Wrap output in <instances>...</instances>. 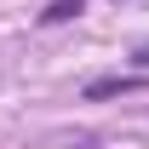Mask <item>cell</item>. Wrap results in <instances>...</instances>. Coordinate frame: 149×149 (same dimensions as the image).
<instances>
[{
    "label": "cell",
    "mask_w": 149,
    "mask_h": 149,
    "mask_svg": "<svg viewBox=\"0 0 149 149\" xmlns=\"http://www.w3.org/2000/svg\"><path fill=\"white\" fill-rule=\"evenodd\" d=\"M86 12V0H52L46 12H40V23H69V17H80Z\"/></svg>",
    "instance_id": "obj_1"
},
{
    "label": "cell",
    "mask_w": 149,
    "mask_h": 149,
    "mask_svg": "<svg viewBox=\"0 0 149 149\" xmlns=\"http://www.w3.org/2000/svg\"><path fill=\"white\" fill-rule=\"evenodd\" d=\"M132 86H138L132 74H109V80H92V86H86V97H115V92H132Z\"/></svg>",
    "instance_id": "obj_2"
},
{
    "label": "cell",
    "mask_w": 149,
    "mask_h": 149,
    "mask_svg": "<svg viewBox=\"0 0 149 149\" xmlns=\"http://www.w3.org/2000/svg\"><path fill=\"white\" fill-rule=\"evenodd\" d=\"M138 69H149V40H143V46H138Z\"/></svg>",
    "instance_id": "obj_3"
}]
</instances>
